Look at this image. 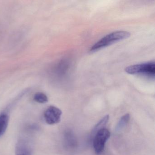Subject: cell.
I'll list each match as a JSON object with an SVG mask.
<instances>
[{"mask_svg": "<svg viewBox=\"0 0 155 155\" xmlns=\"http://www.w3.org/2000/svg\"><path fill=\"white\" fill-rule=\"evenodd\" d=\"M109 119V116L108 115H106L95 126L92 130V134H93V136L96 134L97 131L101 129L105 128L104 127L107 123Z\"/></svg>", "mask_w": 155, "mask_h": 155, "instance_id": "9c48e42d", "label": "cell"}, {"mask_svg": "<svg viewBox=\"0 0 155 155\" xmlns=\"http://www.w3.org/2000/svg\"><path fill=\"white\" fill-rule=\"evenodd\" d=\"M130 37V33L127 31H114L106 35L100 40L91 47L90 51L91 52L97 51L118 41L128 38Z\"/></svg>", "mask_w": 155, "mask_h": 155, "instance_id": "6da1fadb", "label": "cell"}, {"mask_svg": "<svg viewBox=\"0 0 155 155\" xmlns=\"http://www.w3.org/2000/svg\"><path fill=\"white\" fill-rule=\"evenodd\" d=\"M110 135L109 130L104 128L97 131L93 136V147L96 154H100L103 152L106 142Z\"/></svg>", "mask_w": 155, "mask_h": 155, "instance_id": "3957f363", "label": "cell"}, {"mask_svg": "<svg viewBox=\"0 0 155 155\" xmlns=\"http://www.w3.org/2000/svg\"><path fill=\"white\" fill-rule=\"evenodd\" d=\"M15 155H32V150L29 143L21 140L18 141L15 150Z\"/></svg>", "mask_w": 155, "mask_h": 155, "instance_id": "5b68a950", "label": "cell"}, {"mask_svg": "<svg viewBox=\"0 0 155 155\" xmlns=\"http://www.w3.org/2000/svg\"><path fill=\"white\" fill-rule=\"evenodd\" d=\"M62 111L55 106L49 107L44 112L45 121L49 125L57 124L60 121Z\"/></svg>", "mask_w": 155, "mask_h": 155, "instance_id": "277c9868", "label": "cell"}, {"mask_svg": "<svg viewBox=\"0 0 155 155\" xmlns=\"http://www.w3.org/2000/svg\"><path fill=\"white\" fill-rule=\"evenodd\" d=\"M65 140L66 145L70 148H74L76 147L77 140L71 130H68L65 133Z\"/></svg>", "mask_w": 155, "mask_h": 155, "instance_id": "8992f818", "label": "cell"}, {"mask_svg": "<svg viewBox=\"0 0 155 155\" xmlns=\"http://www.w3.org/2000/svg\"><path fill=\"white\" fill-rule=\"evenodd\" d=\"M130 120V115L129 114H126L123 115L120 120L119 122L117 124L116 127V130L117 131H119L122 129L124 128L126 125L128 123Z\"/></svg>", "mask_w": 155, "mask_h": 155, "instance_id": "ba28073f", "label": "cell"}, {"mask_svg": "<svg viewBox=\"0 0 155 155\" xmlns=\"http://www.w3.org/2000/svg\"><path fill=\"white\" fill-rule=\"evenodd\" d=\"M34 100L36 102L39 103H45L48 101L47 95L42 92L36 93L34 96Z\"/></svg>", "mask_w": 155, "mask_h": 155, "instance_id": "30bf717a", "label": "cell"}, {"mask_svg": "<svg viewBox=\"0 0 155 155\" xmlns=\"http://www.w3.org/2000/svg\"><path fill=\"white\" fill-rule=\"evenodd\" d=\"M125 71L129 74H143L149 77H154L155 64L154 61H150L142 64L129 66L125 68Z\"/></svg>", "mask_w": 155, "mask_h": 155, "instance_id": "7a4b0ae2", "label": "cell"}, {"mask_svg": "<svg viewBox=\"0 0 155 155\" xmlns=\"http://www.w3.org/2000/svg\"><path fill=\"white\" fill-rule=\"evenodd\" d=\"M9 117L7 114L0 115V137L2 136L7 130L8 124Z\"/></svg>", "mask_w": 155, "mask_h": 155, "instance_id": "52a82bcc", "label": "cell"}]
</instances>
